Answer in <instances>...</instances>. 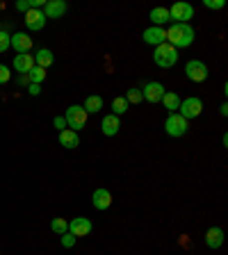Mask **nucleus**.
Listing matches in <instances>:
<instances>
[{"label": "nucleus", "instance_id": "obj_12", "mask_svg": "<svg viewBox=\"0 0 228 255\" xmlns=\"http://www.w3.org/2000/svg\"><path fill=\"white\" fill-rule=\"evenodd\" d=\"M91 205H94L98 212H105V210H110V207H112V194L105 189V187L96 189L94 196H91Z\"/></svg>", "mask_w": 228, "mask_h": 255}, {"label": "nucleus", "instance_id": "obj_1", "mask_svg": "<svg viewBox=\"0 0 228 255\" xmlns=\"http://www.w3.org/2000/svg\"><path fill=\"white\" fill-rule=\"evenodd\" d=\"M197 39V32L190 23H174V25L167 30V43L174 46L176 50L178 48H190Z\"/></svg>", "mask_w": 228, "mask_h": 255}, {"label": "nucleus", "instance_id": "obj_13", "mask_svg": "<svg viewBox=\"0 0 228 255\" xmlns=\"http://www.w3.org/2000/svg\"><path fill=\"white\" fill-rule=\"evenodd\" d=\"M11 48H14L18 55H25L32 50V37L25 34V32H16L11 34Z\"/></svg>", "mask_w": 228, "mask_h": 255}, {"label": "nucleus", "instance_id": "obj_22", "mask_svg": "<svg viewBox=\"0 0 228 255\" xmlns=\"http://www.w3.org/2000/svg\"><path fill=\"white\" fill-rule=\"evenodd\" d=\"M162 105L169 110V114H174V112L181 107V98H178L176 91H165V96H162Z\"/></svg>", "mask_w": 228, "mask_h": 255}, {"label": "nucleus", "instance_id": "obj_5", "mask_svg": "<svg viewBox=\"0 0 228 255\" xmlns=\"http://www.w3.org/2000/svg\"><path fill=\"white\" fill-rule=\"evenodd\" d=\"M203 112V103L201 98H197V96H190V98H185V101H181V107H178V114H181L183 119H197L201 117Z\"/></svg>", "mask_w": 228, "mask_h": 255}, {"label": "nucleus", "instance_id": "obj_30", "mask_svg": "<svg viewBox=\"0 0 228 255\" xmlns=\"http://www.w3.org/2000/svg\"><path fill=\"white\" fill-rule=\"evenodd\" d=\"M203 5H206L208 9H224V5H226V2H224V0H206Z\"/></svg>", "mask_w": 228, "mask_h": 255}, {"label": "nucleus", "instance_id": "obj_15", "mask_svg": "<svg viewBox=\"0 0 228 255\" xmlns=\"http://www.w3.org/2000/svg\"><path fill=\"white\" fill-rule=\"evenodd\" d=\"M14 69L21 75H27L32 69H34V55L25 53V55H16L14 57Z\"/></svg>", "mask_w": 228, "mask_h": 255}, {"label": "nucleus", "instance_id": "obj_34", "mask_svg": "<svg viewBox=\"0 0 228 255\" xmlns=\"http://www.w3.org/2000/svg\"><path fill=\"white\" fill-rule=\"evenodd\" d=\"M219 112H222L224 117H226V114H228V105H226V103H224V105H222V110H219Z\"/></svg>", "mask_w": 228, "mask_h": 255}, {"label": "nucleus", "instance_id": "obj_29", "mask_svg": "<svg viewBox=\"0 0 228 255\" xmlns=\"http://www.w3.org/2000/svg\"><path fill=\"white\" fill-rule=\"evenodd\" d=\"M9 80H11L9 66H5V64H0V85H7Z\"/></svg>", "mask_w": 228, "mask_h": 255}, {"label": "nucleus", "instance_id": "obj_33", "mask_svg": "<svg viewBox=\"0 0 228 255\" xmlns=\"http://www.w3.org/2000/svg\"><path fill=\"white\" fill-rule=\"evenodd\" d=\"M18 85H30V80H27V75H21V78H18Z\"/></svg>", "mask_w": 228, "mask_h": 255}, {"label": "nucleus", "instance_id": "obj_20", "mask_svg": "<svg viewBox=\"0 0 228 255\" xmlns=\"http://www.w3.org/2000/svg\"><path fill=\"white\" fill-rule=\"evenodd\" d=\"M59 143H62L64 148H69V150H73V148H78L80 146V137H78V132H73V130H62L59 132Z\"/></svg>", "mask_w": 228, "mask_h": 255}, {"label": "nucleus", "instance_id": "obj_14", "mask_svg": "<svg viewBox=\"0 0 228 255\" xmlns=\"http://www.w3.org/2000/svg\"><path fill=\"white\" fill-rule=\"evenodd\" d=\"M25 25L27 30L37 32V30H43V25H46V16H43L41 9H30L25 14Z\"/></svg>", "mask_w": 228, "mask_h": 255}, {"label": "nucleus", "instance_id": "obj_10", "mask_svg": "<svg viewBox=\"0 0 228 255\" xmlns=\"http://www.w3.org/2000/svg\"><path fill=\"white\" fill-rule=\"evenodd\" d=\"M66 9H69V5H66L64 0H48L41 11L48 21V18H62V16L66 14Z\"/></svg>", "mask_w": 228, "mask_h": 255}, {"label": "nucleus", "instance_id": "obj_11", "mask_svg": "<svg viewBox=\"0 0 228 255\" xmlns=\"http://www.w3.org/2000/svg\"><path fill=\"white\" fill-rule=\"evenodd\" d=\"M142 39H144L146 43H151V46H160V43H167V30H165V27L151 25V27H146V30H144Z\"/></svg>", "mask_w": 228, "mask_h": 255}, {"label": "nucleus", "instance_id": "obj_19", "mask_svg": "<svg viewBox=\"0 0 228 255\" xmlns=\"http://www.w3.org/2000/svg\"><path fill=\"white\" fill-rule=\"evenodd\" d=\"M103 98L98 94H91V96H87L85 98V103H82V110L87 112V114H98V112L103 110Z\"/></svg>", "mask_w": 228, "mask_h": 255}, {"label": "nucleus", "instance_id": "obj_6", "mask_svg": "<svg viewBox=\"0 0 228 255\" xmlns=\"http://www.w3.org/2000/svg\"><path fill=\"white\" fill-rule=\"evenodd\" d=\"M185 75L192 80V82H206L208 80V66L201 59H190L185 64Z\"/></svg>", "mask_w": 228, "mask_h": 255}, {"label": "nucleus", "instance_id": "obj_7", "mask_svg": "<svg viewBox=\"0 0 228 255\" xmlns=\"http://www.w3.org/2000/svg\"><path fill=\"white\" fill-rule=\"evenodd\" d=\"M169 16L176 23H187L190 18H194V7L190 2H176L169 7Z\"/></svg>", "mask_w": 228, "mask_h": 255}, {"label": "nucleus", "instance_id": "obj_8", "mask_svg": "<svg viewBox=\"0 0 228 255\" xmlns=\"http://www.w3.org/2000/svg\"><path fill=\"white\" fill-rule=\"evenodd\" d=\"M91 221L87 217H75L69 221V233L73 235V237H87V235L91 233Z\"/></svg>", "mask_w": 228, "mask_h": 255}, {"label": "nucleus", "instance_id": "obj_23", "mask_svg": "<svg viewBox=\"0 0 228 255\" xmlns=\"http://www.w3.org/2000/svg\"><path fill=\"white\" fill-rule=\"evenodd\" d=\"M128 105H130V103H128L123 96H117V98L112 101V114H114V117H121V114H126Z\"/></svg>", "mask_w": 228, "mask_h": 255}, {"label": "nucleus", "instance_id": "obj_28", "mask_svg": "<svg viewBox=\"0 0 228 255\" xmlns=\"http://www.w3.org/2000/svg\"><path fill=\"white\" fill-rule=\"evenodd\" d=\"M59 237H62V246H64V249H73L75 242H78V237H73L71 233H64V235H59Z\"/></svg>", "mask_w": 228, "mask_h": 255}, {"label": "nucleus", "instance_id": "obj_24", "mask_svg": "<svg viewBox=\"0 0 228 255\" xmlns=\"http://www.w3.org/2000/svg\"><path fill=\"white\" fill-rule=\"evenodd\" d=\"M50 230H53L55 235H64V233H69V221H66V219H62V217L53 219V221H50Z\"/></svg>", "mask_w": 228, "mask_h": 255}, {"label": "nucleus", "instance_id": "obj_25", "mask_svg": "<svg viewBox=\"0 0 228 255\" xmlns=\"http://www.w3.org/2000/svg\"><path fill=\"white\" fill-rule=\"evenodd\" d=\"M27 80H30L32 85H41L43 80H46V69H41V66H34V69L27 73Z\"/></svg>", "mask_w": 228, "mask_h": 255}, {"label": "nucleus", "instance_id": "obj_31", "mask_svg": "<svg viewBox=\"0 0 228 255\" xmlns=\"http://www.w3.org/2000/svg\"><path fill=\"white\" fill-rule=\"evenodd\" d=\"M27 94H30V96H39V94H41V87L32 85V82H30V85H27Z\"/></svg>", "mask_w": 228, "mask_h": 255}, {"label": "nucleus", "instance_id": "obj_9", "mask_svg": "<svg viewBox=\"0 0 228 255\" xmlns=\"http://www.w3.org/2000/svg\"><path fill=\"white\" fill-rule=\"evenodd\" d=\"M142 96H144V101H149V103H160L162 96H165V87L160 85V82H155V80H151V82H146L142 87Z\"/></svg>", "mask_w": 228, "mask_h": 255}, {"label": "nucleus", "instance_id": "obj_4", "mask_svg": "<svg viewBox=\"0 0 228 255\" xmlns=\"http://www.w3.org/2000/svg\"><path fill=\"white\" fill-rule=\"evenodd\" d=\"M165 130L169 137H183V134L190 130V123H187V119H183L178 112H174V114H169L165 121Z\"/></svg>", "mask_w": 228, "mask_h": 255}, {"label": "nucleus", "instance_id": "obj_32", "mask_svg": "<svg viewBox=\"0 0 228 255\" xmlns=\"http://www.w3.org/2000/svg\"><path fill=\"white\" fill-rule=\"evenodd\" d=\"M55 128H57L59 132H62V130H66V121H64V117H57V119H55Z\"/></svg>", "mask_w": 228, "mask_h": 255}, {"label": "nucleus", "instance_id": "obj_3", "mask_svg": "<svg viewBox=\"0 0 228 255\" xmlns=\"http://www.w3.org/2000/svg\"><path fill=\"white\" fill-rule=\"evenodd\" d=\"M64 121H66V128L78 132L87 126V112L82 110V105H69V110L64 112Z\"/></svg>", "mask_w": 228, "mask_h": 255}, {"label": "nucleus", "instance_id": "obj_2", "mask_svg": "<svg viewBox=\"0 0 228 255\" xmlns=\"http://www.w3.org/2000/svg\"><path fill=\"white\" fill-rule=\"evenodd\" d=\"M153 62L160 69H171L178 62V50L174 46H169V43H160L153 50Z\"/></svg>", "mask_w": 228, "mask_h": 255}, {"label": "nucleus", "instance_id": "obj_26", "mask_svg": "<svg viewBox=\"0 0 228 255\" xmlns=\"http://www.w3.org/2000/svg\"><path fill=\"white\" fill-rule=\"evenodd\" d=\"M126 101H128V103H135V105H137V103H142V101H144L142 89H137V87L128 89V91H126Z\"/></svg>", "mask_w": 228, "mask_h": 255}, {"label": "nucleus", "instance_id": "obj_21", "mask_svg": "<svg viewBox=\"0 0 228 255\" xmlns=\"http://www.w3.org/2000/svg\"><path fill=\"white\" fill-rule=\"evenodd\" d=\"M55 62V55L48 50V48H41V50H37V55H34V66H41V69H48V66H53Z\"/></svg>", "mask_w": 228, "mask_h": 255}, {"label": "nucleus", "instance_id": "obj_16", "mask_svg": "<svg viewBox=\"0 0 228 255\" xmlns=\"http://www.w3.org/2000/svg\"><path fill=\"white\" fill-rule=\"evenodd\" d=\"M119 128H121V121H119V117H114V114H105L101 121V130L105 137H114V134L119 132Z\"/></svg>", "mask_w": 228, "mask_h": 255}, {"label": "nucleus", "instance_id": "obj_17", "mask_svg": "<svg viewBox=\"0 0 228 255\" xmlns=\"http://www.w3.org/2000/svg\"><path fill=\"white\" fill-rule=\"evenodd\" d=\"M222 244H224V230L222 228H217V226H213V228H208V233H206V246L208 249H222Z\"/></svg>", "mask_w": 228, "mask_h": 255}, {"label": "nucleus", "instance_id": "obj_35", "mask_svg": "<svg viewBox=\"0 0 228 255\" xmlns=\"http://www.w3.org/2000/svg\"><path fill=\"white\" fill-rule=\"evenodd\" d=\"M0 32H2V25H0Z\"/></svg>", "mask_w": 228, "mask_h": 255}, {"label": "nucleus", "instance_id": "obj_18", "mask_svg": "<svg viewBox=\"0 0 228 255\" xmlns=\"http://www.w3.org/2000/svg\"><path fill=\"white\" fill-rule=\"evenodd\" d=\"M151 23H153L155 27H162L165 25V23H169L171 21V16H169V9H167V7H153V9H151Z\"/></svg>", "mask_w": 228, "mask_h": 255}, {"label": "nucleus", "instance_id": "obj_27", "mask_svg": "<svg viewBox=\"0 0 228 255\" xmlns=\"http://www.w3.org/2000/svg\"><path fill=\"white\" fill-rule=\"evenodd\" d=\"M9 48H11V34L2 30L0 32V53H7Z\"/></svg>", "mask_w": 228, "mask_h": 255}]
</instances>
